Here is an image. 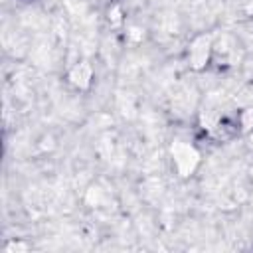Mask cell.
Masks as SVG:
<instances>
[{"instance_id": "cell-1", "label": "cell", "mask_w": 253, "mask_h": 253, "mask_svg": "<svg viewBox=\"0 0 253 253\" xmlns=\"http://www.w3.org/2000/svg\"><path fill=\"white\" fill-rule=\"evenodd\" d=\"M89 79H91V67L85 65V63H79L73 67L71 71V81L77 85V87H87L89 85Z\"/></svg>"}]
</instances>
